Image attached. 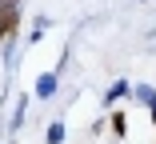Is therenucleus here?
Instances as JSON below:
<instances>
[{
  "label": "nucleus",
  "instance_id": "nucleus-1",
  "mask_svg": "<svg viewBox=\"0 0 156 144\" xmlns=\"http://www.w3.org/2000/svg\"><path fill=\"white\" fill-rule=\"evenodd\" d=\"M36 96H40V100L56 96V72H48V76H40V80H36Z\"/></svg>",
  "mask_w": 156,
  "mask_h": 144
},
{
  "label": "nucleus",
  "instance_id": "nucleus-2",
  "mask_svg": "<svg viewBox=\"0 0 156 144\" xmlns=\"http://www.w3.org/2000/svg\"><path fill=\"white\" fill-rule=\"evenodd\" d=\"M132 92H136V100H140L144 108H156V88H152V84H136Z\"/></svg>",
  "mask_w": 156,
  "mask_h": 144
},
{
  "label": "nucleus",
  "instance_id": "nucleus-3",
  "mask_svg": "<svg viewBox=\"0 0 156 144\" xmlns=\"http://www.w3.org/2000/svg\"><path fill=\"white\" fill-rule=\"evenodd\" d=\"M124 92H132V84H128V80H116V84H112V88L104 92V104H116V100H120Z\"/></svg>",
  "mask_w": 156,
  "mask_h": 144
},
{
  "label": "nucleus",
  "instance_id": "nucleus-4",
  "mask_svg": "<svg viewBox=\"0 0 156 144\" xmlns=\"http://www.w3.org/2000/svg\"><path fill=\"white\" fill-rule=\"evenodd\" d=\"M44 140H48V144H64V124H60V120L48 124V136H44Z\"/></svg>",
  "mask_w": 156,
  "mask_h": 144
},
{
  "label": "nucleus",
  "instance_id": "nucleus-5",
  "mask_svg": "<svg viewBox=\"0 0 156 144\" xmlns=\"http://www.w3.org/2000/svg\"><path fill=\"white\" fill-rule=\"evenodd\" d=\"M24 116H28V100H20V104H16V112H12V128H20V124H24Z\"/></svg>",
  "mask_w": 156,
  "mask_h": 144
},
{
  "label": "nucleus",
  "instance_id": "nucleus-6",
  "mask_svg": "<svg viewBox=\"0 0 156 144\" xmlns=\"http://www.w3.org/2000/svg\"><path fill=\"white\" fill-rule=\"evenodd\" d=\"M44 28H48V20H44V16H40V20H36V24H32V36H28V40H36V44H40V40H44Z\"/></svg>",
  "mask_w": 156,
  "mask_h": 144
},
{
  "label": "nucleus",
  "instance_id": "nucleus-7",
  "mask_svg": "<svg viewBox=\"0 0 156 144\" xmlns=\"http://www.w3.org/2000/svg\"><path fill=\"white\" fill-rule=\"evenodd\" d=\"M148 112H152V124H156V108H148Z\"/></svg>",
  "mask_w": 156,
  "mask_h": 144
}]
</instances>
